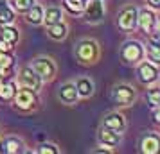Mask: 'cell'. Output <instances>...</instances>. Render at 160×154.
Wrapping results in <instances>:
<instances>
[{
  "label": "cell",
  "instance_id": "5b68a950",
  "mask_svg": "<svg viewBox=\"0 0 160 154\" xmlns=\"http://www.w3.org/2000/svg\"><path fill=\"white\" fill-rule=\"evenodd\" d=\"M133 97H135L133 88L126 86V84H119V86H115V88H113V100H115L117 104L128 106V104L133 100Z\"/></svg>",
  "mask_w": 160,
  "mask_h": 154
},
{
  "label": "cell",
  "instance_id": "4dcf8cb0",
  "mask_svg": "<svg viewBox=\"0 0 160 154\" xmlns=\"http://www.w3.org/2000/svg\"><path fill=\"white\" fill-rule=\"evenodd\" d=\"M155 29H157V32H158V36H160V18H158V22L155 23Z\"/></svg>",
  "mask_w": 160,
  "mask_h": 154
},
{
  "label": "cell",
  "instance_id": "6da1fadb",
  "mask_svg": "<svg viewBox=\"0 0 160 154\" xmlns=\"http://www.w3.org/2000/svg\"><path fill=\"white\" fill-rule=\"evenodd\" d=\"M85 18H87V22L90 23H97L102 20V16H104V7H102V2L101 0H90L85 4Z\"/></svg>",
  "mask_w": 160,
  "mask_h": 154
},
{
  "label": "cell",
  "instance_id": "9a60e30c",
  "mask_svg": "<svg viewBox=\"0 0 160 154\" xmlns=\"http://www.w3.org/2000/svg\"><path fill=\"white\" fill-rule=\"evenodd\" d=\"M137 23H140V27L144 32H149L153 29V25H155V16H153L151 11H148V9H142L140 13H138V20Z\"/></svg>",
  "mask_w": 160,
  "mask_h": 154
},
{
  "label": "cell",
  "instance_id": "52a82bcc",
  "mask_svg": "<svg viewBox=\"0 0 160 154\" xmlns=\"http://www.w3.org/2000/svg\"><path fill=\"white\" fill-rule=\"evenodd\" d=\"M140 147H142V152H146V154L160 152V136L158 134H153V133L146 134L142 138V142H140Z\"/></svg>",
  "mask_w": 160,
  "mask_h": 154
},
{
  "label": "cell",
  "instance_id": "603a6c76",
  "mask_svg": "<svg viewBox=\"0 0 160 154\" xmlns=\"http://www.w3.org/2000/svg\"><path fill=\"white\" fill-rule=\"evenodd\" d=\"M6 143V152H11V154H16L22 151V142L16 138H9L8 142H4Z\"/></svg>",
  "mask_w": 160,
  "mask_h": 154
},
{
  "label": "cell",
  "instance_id": "1f68e13d",
  "mask_svg": "<svg viewBox=\"0 0 160 154\" xmlns=\"http://www.w3.org/2000/svg\"><path fill=\"white\" fill-rule=\"evenodd\" d=\"M0 152H6V143L4 142H0Z\"/></svg>",
  "mask_w": 160,
  "mask_h": 154
},
{
  "label": "cell",
  "instance_id": "277c9868",
  "mask_svg": "<svg viewBox=\"0 0 160 154\" xmlns=\"http://www.w3.org/2000/svg\"><path fill=\"white\" fill-rule=\"evenodd\" d=\"M137 20H138V11L135 7H126L119 16V25L124 30H131L137 27Z\"/></svg>",
  "mask_w": 160,
  "mask_h": 154
},
{
  "label": "cell",
  "instance_id": "cb8c5ba5",
  "mask_svg": "<svg viewBox=\"0 0 160 154\" xmlns=\"http://www.w3.org/2000/svg\"><path fill=\"white\" fill-rule=\"evenodd\" d=\"M13 7L18 11V13H23V11H29L34 4V0H11Z\"/></svg>",
  "mask_w": 160,
  "mask_h": 154
},
{
  "label": "cell",
  "instance_id": "8992f818",
  "mask_svg": "<svg viewBox=\"0 0 160 154\" xmlns=\"http://www.w3.org/2000/svg\"><path fill=\"white\" fill-rule=\"evenodd\" d=\"M20 79H22L23 86L29 88V90H32V91H36V90L40 88V84H42V77H40L32 68H23Z\"/></svg>",
  "mask_w": 160,
  "mask_h": 154
},
{
  "label": "cell",
  "instance_id": "30bf717a",
  "mask_svg": "<svg viewBox=\"0 0 160 154\" xmlns=\"http://www.w3.org/2000/svg\"><path fill=\"white\" fill-rule=\"evenodd\" d=\"M157 75H158V72L151 63H142L138 66V77L142 82H153L157 79Z\"/></svg>",
  "mask_w": 160,
  "mask_h": 154
},
{
  "label": "cell",
  "instance_id": "e0dca14e",
  "mask_svg": "<svg viewBox=\"0 0 160 154\" xmlns=\"http://www.w3.org/2000/svg\"><path fill=\"white\" fill-rule=\"evenodd\" d=\"M43 22L47 25H52V23H58L61 22V9L58 7H49L43 13Z\"/></svg>",
  "mask_w": 160,
  "mask_h": 154
},
{
  "label": "cell",
  "instance_id": "f1b7e54d",
  "mask_svg": "<svg viewBox=\"0 0 160 154\" xmlns=\"http://www.w3.org/2000/svg\"><path fill=\"white\" fill-rule=\"evenodd\" d=\"M9 50H11V47H9V43H6L4 40H0V54H8Z\"/></svg>",
  "mask_w": 160,
  "mask_h": 154
},
{
  "label": "cell",
  "instance_id": "8fae6325",
  "mask_svg": "<svg viewBox=\"0 0 160 154\" xmlns=\"http://www.w3.org/2000/svg\"><path fill=\"white\" fill-rule=\"evenodd\" d=\"M104 127H110V129H113V131L121 133L126 127V120H124L122 115H119V113H112L108 117L104 118Z\"/></svg>",
  "mask_w": 160,
  "mask_h": 154
},
{
  "label": "cell",
  "instance_id": "4fadbf2b",
  "mask_svg": "<svg viewBox=\"0 0 160 154\" xmlns=\"http://www.w3.org/2000/svg\"><path fill=\"white\" fill-rule=\"evenodd\" d=\"M59 99L67 104H72L76 102V99H78V90H76V84H70V82H67L63 84L61 88H59Z\"/></svg>",
  "mask_w": 160,
  "mask_h": 154
},
{
  "label": "cell",
  "instance_id": "ac0fdd59",
  "mask_svg": "<svg viewBox=\"0 0 160 154\" xmlns=\"http://www.w3.org/2000/svg\"><path fill=\"white\" fill-rule=\"evenodd\" d=\"M76 90H78V95L88 97V95H92V91H94V84H92V81H90V79H79V81H78Z\"/></svg>",
  "mask_w": 160,
  "mask_h": 154
},
{
  "label": "cell",
  "instance_id": "7402d4cb",
  "mask_svg": "<svg viewBox=\"0 0 160 154\" xmlns=\"http://www.w3.org/2000/svg\"><path fill=\"white\" fill-rule=\"evenodd\" d=\"M13 20H15V13L8 6L0 9V23L2 25H9V23H13Z\"/></svg>",
  "mask_w": 160,
  "mask_h": 154
},
{
  "label": "cell",
  "instance_id": "9c48e42d",
  "mask_svg": "<svg viewBox=\"0 0 160 154\" xmlns=\"http://www.w3.org/2000/svg\"><path fill=\"white\" fill-rule=\"evenodd\" d=\"M122 58L126 61H138L142 58V45L137 41H128L122 47Z\"/></svg>",
  "mask_w": 160,
  "mask_h": 154
},
{
  "label": "cell",
  "instance_id": "44dd1931",
  "mask_svg": "<svg viewBox=\"0 0 160 154\" xmlns=\"http://www.w3.org/2000/svg\"><path fill=\"white\" fill-rule=\"evenodd\" d=\"M27 20H29L31 23H42L43 22V11H42V7H38V6H32V7L29 9V15H27Z\"/></svg>",
  "mask_w": 160,
  "mask_h": 154
},
{
  "label": "cell",
  "instance_id": "3957f363",
  "mask_svg": "<svg viewBox=\"0 0 160 154\" xmlns=\"http://www.w3.org/2000/svg\"><path fill=\"white\" fill-rule=\"evenodd\" d=\"M78 58L83 61V63H92L95 58H97V45L94 41H81L79 47H78Z\"/></svg>",
  "mask_w": 160,
  "mask_h": 154
},
{
  "label": "cell",
  "instance_id": "d6a6232c",
  "mask_svg": "<svg viewBox=\"0 0 160 154\" xmlns=\"http://www.w3.org/2000/svg\"><path fill=\"white\" fill-rule=\"evenodd\" d=\"M155 120H157V122H158V124H160V110L157 111V113H155Z\"/></svg>",
  "mask_w": 160,
  "mask_h": 154
},
{
  "label": "cell",
  "instance_id": "d4e9b609",
  "mask_svg": "<svg viewBox=\"0 0 160 154\" xmlns=\"http://www.w3.org/2000/svg\"><path fill=\"white\" fill-rule=\"evenodd\" d=\"M65 6L70 13H81L85 9V0H65Z\"/></svg>",
  "mask_w": 160,
  "mask_h": 154
},
{
  "label": "cell",
  "instance_id": "4316f807",
  "mask_svg": "<svg viewBox=\"0 0 160 154\" xmlns=\"http://www.w3.org/2000/svg\"><path fill=\"white\" fill-rule=\"evenodd\" d=\"M0 66L2 68H11L13 66V58L9 56V52L8 54H0Z\"/></svg>",
  "mask_w": 160,
  "mask_h": 154
},
{
  "label": "cell",
  "instance_id": "ba28073f",
  "mask_svg": "<svg viewBox=\"0 0 160 154\" xmlns=\"http://www.w3.org/2000/svg\"><path fill=\"white\" fill-rule=\"evenodd\" d=\"M15 100H16V106L20 110H31L34 106V93L31 91L29 88L27 90H20L15 93Z\"/></svg>",
  "mask_w": 160,
  "mask_h": 154
},
{
  "label": "cell",
  "instance_id": "5bb4252c",
  "mask_svg": "<svg viewBox=\"0 0 160 154\" xmlns=\"http://www.w3.org/2000/svg\"><path fill=\"white\" fill-rule=\"evenodd\" d=\"M148 54L149 59L153 63H158L160 65V36H151L149 38V43H148Z\"/></svg>",
  "mask_w": 160,
  "mask_h": 154
},
{
  "label": "cell",
  "instance_id": "f546056e",
  "mask_svg": "<svg viewBox=\"0 0 160 154\" xmlns=\"http://www.w3.org/2000/svg\"><path fill=\"white\" fill-rule=\"evenodd\" d=\"M149 4H151V7L160 9V0H149Z\"/></svg>",
  "mask_w": 160,
  "mask_h": 154
},
{
  "label": "cell",
  "instance_id": "484cf974",
  "mask_svg": "<svg viewBox=\"0 0 160 154\" xmlns=\"http://www.w3.org/2000/svg\"><path fill=\"white\" fill-rule=\"evenodd\" d=\"M148 100H149V104H153V106H160V90L158 88L151 90V91L148 93Z\"/></svg>",
  "mask_w": 160,
  "mask_h": 154
},
{
  "label": "cell",
  "instance_id": "ffe728a7",
  "mask_svg": "<svg viewBox=\"0 0 160 154\" xmlns=\"http://www.w3.org/2000/svg\"><path fill=\"white\" fill-rule=\"evenodd\" d=\"M16 93V86L15 82H8V84H0V99H4V100H9V99H13Z\"/></svg>",
  "mask_w": 160,
  "mask_h": 154
},
{
  "label": "cell",
  "instance_id": "7a4b0ae2",
  "mask_svg": "<svg viewBox=\"0 0 160 154\" xmlns=\"http://www.w3.org/2000/svg\"><path fill=\"white\" fill-rule=\"evenodd\" d=\"M32 70H34L40 77H43V79H52V77H54V72H56L54 63L47 58H38L36 61L32 63Z\"/></svg>",
  "mask_w": 160,
  "mask_h": 154
},
{
  "label": "cell",
  "instance_id": "d6986e66",
  "mask_svg": "<svg viewBox=\"0 0 160 154\" xmlns=\"http://www.w3.org/2000/svg\"><path fill=\"white\" fill-rule=\"evenodd\" d=\"M0 34H2V40L9 45H15L16 40H18V30H16L15 27H6V25H4L2 30H0Z\"/></svg>",
  "mask_w": 160,
  "mask_h": 154
},
{
  "label": "cell",
  "instance_id": "83f0119b",
  "mask_svg": "<svg viewBox=\"0 0 160 154\" xmlns=\"http://www.w3.org/2000/svg\"><path fill=\"white\" fill-rule=\"evenodd\" d=\"M38 152L40 154H45V152H51V154H58V149L54 145H51V143H45V145H42L40 149H38Z\"/></svg>",
  "mask_w": 160,
  "mask_h": 154
},
{
  "label": "cell",
  "instance_id": "7c38bea8",
  "mask_svg": "<svg viewBox=\"0 0 160 154\" xmlns=\"http://www.w3.org/2000/svg\"><path fill=\"white\" fill-rule=\"evenodd\" d=\"M99 140H101L104 145L113 147V145H117V143H119L121 136H119V133L113 131V129H110V127H102L101 131H99Z\"/></svg>",
  "mask_w": 160,
  "mask_h": 154
},
{
  "label": "cell",
  "instance_id": "2e32d148",
  "mask_svg": "<svg viewBox=\"0 0 160 154\" xmlns=\"http://www.w3.org/2000/svg\"><path fill=\"white\" fill-rule=\"evenodd\" d=\"M49 36L54 38V40H63L67 36V25L61 22L49 25Z\"/></svg>",
  "mask_w": 160,
  "mask_h": 154
},
{
  "label": "cell",
  "instance_id": "836d02e7",
  "mask_svg": "<svg viewBox=\"0 0 160 154\" xmlns=\"http://www.w3.org/2000/svg\"><path fill=\"white\" fill-rule=\"evenodd\" d=\"M2 7H6V0H0V9Z\"/></svg>",
  "mask_w": 160,
  "mask_h": 154
}]
</instances>
